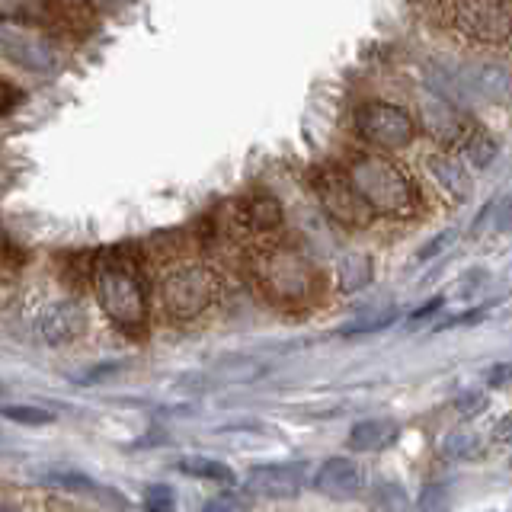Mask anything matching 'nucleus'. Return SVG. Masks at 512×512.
Here are the masks:
<instances>
[{
	"instance_id": "1",
	"label": "nucleus",
	"mask_w": 512,
	"mask_h": 512,
	"mask_svg": "<svg viewBox=\"0 0 512 512\" xmlns=\"http://www.w3.org/2000/svg\"><path fill=\"white\" fill-rule=\"evenodd\" d=\"M96 298H100L106 317L125 333H141L148 324V295L138 276V263L132 250L112 247L96 260Z\"/></svg>"
},
{
	"instance_id": "13",
	"label": "nucleus",
	"mask_w": 512,
	"mask_h": 512,
	"mask_svg": "<svg viewBox=\"0 0 512 512\" xmlns=\"http://www.w3.org/2000/svg\"><path fill=\"white\" fill-rule=\"evenodd\" d=\"M423 122L432 135H439L442 141H468V125L461 119V109L455 100H448V96L436 93V96H426L423 100Z\"/></svg>"
},
{
	"instance_id": "3",
	"label": "nucleus",
	"mask_w": 512,
	"mask_h": 512,
	"mask_svg": "<svg viewBox=\"0 0 512 512\" xmlns=\"http://www.w3.org/2000/svg\"><path fill=\"white\" fill-rule=\"evenodd\" d=\"M442 23L480 45L512 42V7L506 0H442Z\"/></svg>"
},
{
	"instance_id": "6",
	"label": "nucleus",
	"mask_w": 512,
	"mask_h": 512,
	"mask_svg": "<svg viewBox=\"0 0 512 512\" xmlns=\"http://www.w3.org/2000/svg\"><path fill=\"white\" fill-rule=\"evenodd\" d=\"M442 90L452 93V100H487V103H506L512 96V74L496 61H471L455 64L452 71L442 74Z\"/></svg>"
},
{
	"instance_id": "25",
	"label": "nucleus",
	"mask_w": 512,
	"mask_h": 512,
	"mask_svg": "<svg viewBox=\"0 0 512 512\" xmlns=\"http://www.w3.org/2000/svg\"><path fill=\"white\" fill-rule=\"evenodd\" d=\"M247 500L240 493H224V496H215V500H208L202 512H247Z\"/></svg>"
},
{
	"instance_id": "16",
	"label": "nucleus",
	"mask_w": 512,
	"mask_h": 512,
	"mask_svg": "<svg viewBox=\"0 0 512 512\" xmlns=\"http://www.w3.org/2000/svg\"><path fill=\"white\" fill-rule=\"evenodd\" d=\"M397 436H400V426L394 420H362L352 426L349 445L356 448V452H381V448H388Z\"/></svg>"
},
{
	"instance_id": "28",
	"label": "nucleus",
	"mask_w": 512,
	"mask_h": 512,
	"mask_svg": "<svg viewBox=\"0 0 512 512\" xmlns=\"http://www.w3.org/2000/svg\"><path fill=\"white\" fill-rule=\"evenodd\" d=\"M442 304H445V298L442 295H436V298H429L423 308H416L413 314H410V324H420V320H426V317H432L436 311H442Z\"/></svg>"
},
{
	"instance_id": "15",
	"label": "nucleus",
	"mask_w": 512,
	"mask_h": 512,
	"mask_svg": "<svg viewBox=\"0 0 512 512\" xmlns=\"http://www.w3.org/2000/svg\"><path fill=\"white\" fill-rule=\"evenodd\" d=\"M426 167H429V176L448 192L452 202H468L474 196V180L468 176V170L461 167V160L448 154H432L426 160Z\"/></svg>"
},
{
	"instance_id": "14",
	"label": "nucleus",
	"mask_w": 512,
	"mask_h": 512,
	"mask_svg": "<svg viewBox=\"0 0 512 512\" xmlns=\"http://www.w3.org/2000/svg\"><path fill=\"white\" fill-rule=\"evenodd\" d=\"M84 330V311L74 301H61L48 308L39 320V333L45 343H71Z\"/></svg>"
},
{
	"instance_id": "9",
	"label": "nucleus",
	"mask_w": 512,
	"mask_h": 512,
	"mask_svg": "<svg viewBox=\"0 0 512 512\" xmlns=\"http://www.w3.org/2000/svg\"><path fill=\"white\" fill-rule=\"evenodd\" d=\"M13 20L42 23L55 29H90L96 20V10L87 0H16L7 10Z\"/></svg>"
},
{
	"instance_id": "27",
	"label": "nucleus",
	"mask_w": 512,
	"mask_h": 512,
	"mask_svg": "<svg viewBox=\"0 0 512 512\" xmlns=\"http://www.w3.org/2000/svg\"><path fill=\"white\" fill-rule=\"evenodd\" d=\"M490 388H512V362H500L487 372Z\"/></svg>"
},
{
	"instance_id": "23",
	"label": "nucleus",
	"mask_w": 512,
	"mask_h": 512,
	"mask_svg": "<svg viewBox=\"0 0 512 512\" xmlns=\"http://www.w3.org/2000/svg\"><path fill=\"white\" fill-rule=\"evenodd\" d=\"M397 320V311L394 308H388V311H378V314H372V317H362V320H356V324H349V327H343V333L346 336H352V333H375V330H384V327H391Z\"/></svg>"
},
{
	"instance_id": "11",
	"label": "nucleus",
	"mask_w": 512,
	"mask_h": 512,
	"mask_svg": "<svg viewBox=\"0 0 512 512\" xmlns=\"http://www.w3.org/2000/svg\"><path fill=\"white\" fill-rule=\"evenodd\" d=\"M0 48H4V55L13 64H20V68H26V71H36V74L55 71V55L48 52L39 39H32L13 26H7L4 32H0Z\"/></svg>"
},
{
	"instance_id": "7",
	"label": "nucleus",
	"mask_w": 512,
	"mask_h": 512,
	"mask_svg": "<svg viewBox=\"0 0 512 512\" xmlns=\"http://www.w3.org/2000/svg\"><path fill=\"white\" fill-rule=\"evenodd\" d=\"M314 189L320 205L327 208V215L343 224V228H368L375 221V208L365 202V196L356 189V183L349 180V173L340 170H320L314 176Z\"/></svg>"
},
{
	"instance_id": "29",
	"label": "nucleus",
	"mask_w": 512,
	"mask_h": 512,
	"mask_svg": "<svg viewBox=\"0 0 512 512\" xmlns=\"http://www.w3.org/2000/svg\"><path fill=\"white\" fill-rule=\"evenodd\" d=\"M487 317V311L484 308H477V311H468V314H458V317H452V320H445V324L439 327V330H448V327H468V324H477V320H484Z\"/></svg>"
},
{
	"instance_id": "22",
	"label": "nucleus",
	"mask_w": 512,
	"mask_h": 512,
	"mask_svg": "<svg viewBox=\"0 0 512 512\" xmlns=\"http://www.w3.org/2000/svg\"><path fill=\"white\" fill-rule=\"evenodd\" d=\"M144 509L148 512H176V496L167 484H151L144 490Z\"/></svg>"
},
{
	"instance_id": "18",
	"label": "nucleus",
	"mask_w": 512,
	"mask_h": 512,
	"mask_svg": "<svg viewBox=\"0 0 512 512\" xmlns=\"http://www.w3.org/2000/svg\"><path fill=\"white\" fill-rule=\"evenodd\" d=\"M45 484H52L58 490L68 493H90V496H106V487H100L96 480H90L87 474H80L74 468H52L45 474Z\"/></svg>"
},
{
	"instance_id": "10",
	"label": "nucleus",
	"mask_w": 512,
	"mask_h": 512,
	"mask_svg": "<svg viewBox=\"0 0 512 512\" xmlns=\"http://www.w3.org/2000/svg\"><path fill=\"white\" fill-rule=\"evenodd\" d=\"M247 490L253 496H266V500H292L308 484V464L292 461V464H263L247 474Z\"/></svg>"
},
{
	"instance_id": "24",
	"label": "nucleus",
	"mask_w": 512,
	"mask_h": 512,
	"mask_svg": "<svg viewBox=\"0 0 512 512\" xmlns=\"http://www.w3.org/2000/svg\"><path fill=\"white\" fill-rule=\"evenodd\" d=\"M442 452L448 458H474L477 455V439L468 436V432H452V436L445 439Z\"/></svg>"
},
{
	"instance_id": "17",
	"label": "nucleus",
	"mask_w": 512,
	"mask_h": 512,
	"mask_svg": "<svg viewBox=\"0 0 512 512\" xmlns=\"http://www.w3.org/2000/svg\"><path fill=\"white\" fill-rule=\"evenodd\" d=\"M282 205L272 196H253L244 202V224L253 231H272L282 224Z\"/></svg>"
},
{
	"instance_id": "21",
	"label": "nucleus",
	"mask_w": 512,
	"mask_h": 512,
	"mask_svg": "<svg viewBox=\"0 0 512 512\" xmlns=\"http://www.w3.org/2000/svg\"><path fill=\"white\" fill-rule=\"evenodd\" d=\"M4 416L13 423H23V426H48L55 420V416L48 410H42V407H20V404H7Z\"/></svg>"
},
{
	"instance_id": "8",
	"label": "nucleus",
	"mask_w": 512,
	"mask_h": 512,
	"mask_svg": "<svg viewBox=\"0 0 512 512\" xmlns=\"http://www.w3.org/2000/svg\"><path fill=\"white\" fill-rule=\"evenodd\" d=\"M356 132L362 141L384 151L407 148L416 138V122L404 106L394 103H365L356 109Z\"/></svg>"
},
{
	"instance_id": "19",
	"label": "nucleus",
	"mask_w": 512,
	"mask_h": 512,
	"mask_svg": "<svg viewBox=\"0 0 512 512\" xmlns=\"http://www.w3.org/2000/svg\"><path fill=\"white\" fill-rule=\"evenodd\" d=\"M176 468L189 477H199V480H215V484H234V471L228 464H221L215 458H180Z\"/></svg>"
},
{
	"instance_id": "20",
	"label": "nucleus",
	"mask_w": 512,
	"mask_h": 512,
	"mask_svg": "<svg viewBox=\"0 0 512 512\" xmlns=\"http://www.w3.org/2000/svg\"><path fill=\"white\" fill-rule=\"evenodd\" d=\"M461 151L471 157V164H474V167H490L493 160H496V141H493L490 135L474 132L468 141L461 144Z\"/></svg>"
},
{
	"instance_id": "4",
	"label": "nucleus",
	"mask_w": 512,
	"mask_h": 512,
	"mask_svg": "<svg viewBox=\"0 0 512 512\" xmlns=\"http://www.w3.org/2000/svg\"><path fill=\"white\" fill-rule=\"evenodd\" d=\"M256 282L263 285V292L279 301V304H292L304 301L314 288V269L304 260L298 250L288 247H272L256 256Z\"/></svg>"
},
{
	"instance_id": "5",
	"label": "nucleus",
	"mask_w": 512,
	"mask_h": 512,
	"mask_svg": "<svg viewBox=\"0 0 512 512\" xmlns=\"http://www.w3.org/2000/svg\"><path fill=\"white\" fill-rule=\"evenodd\" d=\"M218 295V279L212 269L199 263H183L170 269L160 282V301L173 320H192L199 317Z\"/></svg>"
},
{
	"instance_id": "31",
	"label": "nucleus",
	"mask_w": 512,
	"mask_h": 512,
	"mask_svg": "<svg viewBox=\"0 0 512 512\" xmlns=\"http://www.w3.org/2000/svg\"><path fill=\"white\" fill-rule=\"evenodd\" d=\"M4 90H7V103H4V116H10L13 112V106H16V100H20V93L13 90V84H4Z\"/></svg>"
},
{
	"instance_id": "30",
	"label": "nucleus",
	"mask_w": 512,
	"mask_h": 512,
	"mask_svg": "<svg viewBox=\"0 0 512 512\" xmlns=\"http://www.w3.org/2000/svg\"><path fill=\"white\" fill-rule=\"evenodd\" d=\"M452 237H455L452 231H442L439 237H432V240H429V244H426V247L420 250V260H429V256H436V253H442V247H445V244H448V240H452Z\"/></svg>"
},
{
	"instance_id": "26",
	"label": "nucleus",
	"mask_w": 512,
	"mask_h": 512,
	"mask_svg": "<svg viewBox=\"0 0 512 512\" xmlns=\"http://www.w3.org/2000/svg\"><path fill=\"white\" fill-rule=\"evenodd\" d=\"M448 490L445 487H426L423 490V500H420V509L423 512H448Z\"/></svg>"
},
{
	"instance_id": "12",
	"label": "nucleus",
	"mask_w": 512,
	"mask_h": 512,
	"mask_svg": "<svg viewBox=\"0 0 512 512\" xmlns=\"http://www.w3.org/2000/svg\"><path fill=\"white\" fill-rule=\"evenodd\" d=\"M314 490L333 496V500H352L362 490V468L349 458H330L327 464H320Z\"/></svg>"
},
{
	"instance_id": "2",
	"label": "nucleus",
	"mask_w": 512,
	"mask_h": 512,
	"mask_svg": "<svg viewBox=\"0 0 512 512\" xmlns=\"http://www.w3.org/2000/svg\"><path fill=\"white\" fill-rule=\"evenodd\" d=\"M346 173L365 196V202L375 208V215L400 218V215H410L416 208V189L410 183V176L384 154L352 157Z\"/></svg>"
}]
</instances>
